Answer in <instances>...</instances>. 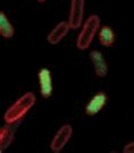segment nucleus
<instances>
[{
  "label": "nucleus",
  "instance_id": "nucleus-2",
  "mask_svg": "<svg viewBox=\"0 0 134 153\" xmlns=\"http://www.w3.org/2000/svg\"><path fill=\"white\" fill-rule=\"evenodd\" d=\"M100 28V17L98 15H90L84 22L82 30L76 40V47L80 50H85L90 47L92 40Z\"/></svg>",
  "mask_w": 134,
  "mask_h": 153
},
{
  "label": "nucleus",
  "instance_id": "nucleus-6",
  "mask_svg": "<svg viewBox=\"0 0 134 153\" xmlns=\"http://www.w3.org/2000/svg\"><path fill=\"white\" fill-rule=\"evenodd\" d=\"M107 101H108V97L106 95L105 92H98L95 94L89 103L85 107V114L88 116H95L98 112H100L101 109L106 105Z\"/></svg>",
  "mask_w": 134,
  "mask_h": 153
},
{
  "label": "nucleus",
  "instance_id": "nucleus-5",
  "mask_svg": "<svg viewBox=\"0 0 134 153\" xmlns=\"http://www.w3.org/2000/svg\"><path fill=\"white\" fill-rule=\"evenodd\" d=\"M39 78V86H40V93L43 98H50L54 86H52V76H51V71L48 68H42L39 71L38 74Z\"/></svg>",
  "mask_w": 134,
  "mask_h": 153
},
{
  "label": "nucleus",
  "instance_id": "nucleus-13",
  "mask_svg": "<svg viewBox=\"0 0 134 153\" xmlns=\"http://www.w3.org/2000/svg\"><path fill=\"white\" fill-rule=\"evenodd\" d=\"M38 1H39V2H45V0H38Z\"/></svg>",
  "mask_w": 134,
  "mask_h": 153
},
{
  "label": "nucleus",
  "instance_id": "nucleus-11",
  "mask_svg": "<svg viewBox=\"0 0 134 153\" xmlns=\"http://www.w3.org/2000/svg\"><path fill=\"white\" fill-rule=\"evenodd\" d=\"M98 38H99V41H100V43L102 45L110 47V45H112L114 41H115V34H114V31L112 30L110 26L105 25V26L100 27Z\"/></svg>",
  "mask_w": 134,
  "mask_h": 153
},
{
  "label": "nucleus",
  "instance_id": "nucleus-9",
  "mask_svg": "<svg viewBox=\"0 0 134 153\" xmlns=\"http://www.w3.org/2000/svg\"><path fill=\"white\" fill-rule=\"evenodd\" d=\"M19 124L18 123H14V124H7L6 126H4L0 131V144H1V151H5V149H7L10 143L14 140L15 136V131H16L17 125Z\"/></svg>",
  "mask_w": 134,
  "mask_h": 153
},
{
  "label": "nucleus",
  "instance_id": "nucleus-3",
  "mask_svg": "<svg viewBox=\"0 0 134 153\" xmlns=\"http://www.w3.org/2000/svg\"><path fill=\"white\" fill-rule=\"evenodd\" d=\"M73 135V128L71 125H64L62 126L58 131L56 133V135L54 136L52 141L50 143V149L52 152L58 153L60 152L63 149L65 148V145L67 142L69 141V138Z\"/></svg>",
  "mask_w": 134,
  "mask_h": 153
},
{
  "label": "nucleus",
  "instance_id": "nucleus-8",
  "mask_svg": "<svg viewBox=\"0 0 134 153\" xmlns=\"http://www.w3.org/2000/svg\"><path fill=\"white\" fill-rule=\"evenodd\" d=\"M90 59L95 68V76L105 77L108 74V65L103 58V55L98 50H92L90 52Z\"/></svg>",
  "mask_w": 134,
  "mask_h": 153
},
{
  "label": "nucleus",
  "instance_id": "nucleus-4",
  "mask_svg": "<svg viewBox=\"0 0 134 153\" xmlns=\"http://www.w3.org/2000/svg\"><path fill=\"white\" fill-rule=\"evenodd\" d=\"M84 5H85V0H71L68 23L71 27L74 30L80 27L82 24L84 15Z\"/></svg>",
  "mask_w": 134,
  "mask_h": 153
},
{
  "label": "nucleus",
  "instance_id": "nucleus-7",
  "mask_svg": "<svg viewBox=\"0 0 134 153\" xmlns=\"http://www.w3.org/2000/svg\"><path fill=\"white\" fill-rule=\"evenodd\" d=\"M69 28L72 27H71V25H69L68 22L58 23L56 26L51 30V32L47 36V40H48L49 44L56 45V44L59 43L66 36L67 33L69 32Z\"/></svg>",
  "mask_w": 134,
  "mask_h": 153
},
{
  "label": "nucleus",
  "instance_id": "nucleus-12",
  "mask_svg": "<svg viewBox=\"0 0 134 153\" xmlns=\"http://www.w3.org/2000/svg\"><path fill=\"white\" fill-rule=\"evenodd\" d=\"M124 153H134V141L127 143L123 149Z\"/></svg>",
  "mask_w": 134,
  "mask_h": 153
},
{
  "label": "nucleus",
  "instance_id": "nucleus-1",
  "mask_svg": "<svg viewBox=\"0 0 134 153\" xmlns=\"http://www.w3.org/2000/svg\"><path fill=\"white\" fill-rule=\"evenodd\" d=\"M36 98L33 93L28 92L17 100L15 103H13L7 109L4 115L6 124H14L18 123L23 119V117L28 114V111L34 105Z\"/></svg>",
  "mask_w": 134,
  "mask_h": 153
},
{
  "label": "nucleus",
  "instance_id": "nucleus-10",
  "mask_svg": "<svg viewBox=\"0 0 134 153\" xmlns=\"http://www.w3.org/2000/svg\"><path fill=\"white\" fill-rule=\"evenodd\" d=\"M15 33L11 23L4 11H0V34L5 39H10Z\"/></svg>",
  "mask_w": 134,
  "mask_h": 153
}]
</instances>
